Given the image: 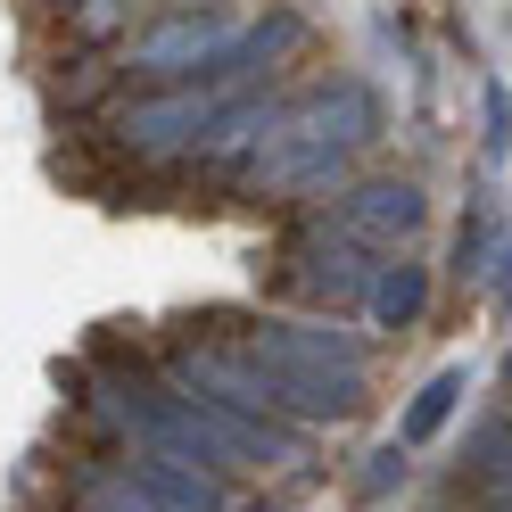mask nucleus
Masks as SVG:
<instances>
[{"instance_id":"nucleus-7","label":"nucleus","mask_w":512,"mask_h":512,"mask_svg":"<svg viewBox=\"0 0 512 512\" xmlns=\"http://www.w3.org/2000/svg\"><path fill=\"white\" fill-rule=\"evenodd\" d=\"M405 479H413L405 446H380V455H372V471H364V496H389V488H405Z\"/></svg>"},{"instance_id":"nucleus-6","label":"nucleus","mask_w":512,"mask_h":512,"mask_svg":"<svg viewBox=\"0 0 512 512\" xmlns=\"http://www.w3.org/2000/svg\"><path fill=\"white\" fill-rule=\"evenodd\" d=\"M488 248H496V223H488V207H471V223L455 232V281H479V273H488Z\"/></svg>"},{"instance_id":"nucleus-9","label":"nucleus","mask_w":512,"mask_h":512,"mask_svg":"<svg viewBox=\"0 0 512 512\" xmlns=\"http://www.w3.org/2000/svg\"><path fill=\"white\" fill-rule=\"evenodd\" d=\"M240 512H281V504H240Z\"/></svg>"},{"instance_id":"nucleus-8","label":"nucleus","mask_w":512,"mask_h":512,"mask_svg":"<svg viewBox=\"0 0 512 512\" xmlns=\"http://www.w3.org/2000/svg\"><path fill=\"white\" fill-rule=\"evenodd\" d=\"M488 290H496V306H512V248H496V265H488Z\"/></svg>"},{"instance_id":"nucleus-5","label":"nucleus","mask_w":512,"mask_h":512,"mask_svg":"<svg viewBox=\"0 0 512 512\" xmlns=\"http://www.w3.org/2000/svg\"><path fill=\"white\" fill-rule=\"evenodd\" d=\"M455 405H463V364H446V372L430 380V389H422V397L405 405V422H397V430H405V446H422V438H438L446 422H455Z\"/></svg>"},{"instance_id":"nucleus-4","label":"nucleus","mask_w":512,"mask_h":512,"mask_svg":"<svg viewBox=\"0 0 512 512\" xmlns=\"http://www.w3.org/2000/svg\"><path fill=\"white\" fill-rule=\"evenodd\" d=\"M422 306H430V273L413 265V256H380V273H372V290H364V314L380 331H413L422 323Z\"/></svg>"},{"instance_id":"nucleus-3","label":"nucleus","mask_w":512,"mask_h":512,"mask_svg":"<svg viewBox=\"0 0 512 512\" xmlns=\"http://www.w3.org/2000/svg\"><path fill=\"white\" fill-rule=\"evenodd\" d=\"M422 215H430V199L413 182H356L339 199V232L364 240V248H380V256H397L413 232H422Z\"/></svg>"},{"instance_id":"nucleus-1","label":"nucleus","mask_w":512,"mask_h":512,"mask_svg":"<svg viewBox=\"0 0 512 512\" xmlns=\"http://www.w3.org/2000/svg\"><path fill=\"white\" fill-rule=\"evenodd\" d=\"M372 273H380V248H364V240H347L339 223H314V232H298V248L281 256V290H290V298H306L314 314L364 306V290H372Z\"/></svg>"},{"instance_id":"nucleus-10","label":"nucleus","mask_w":512,"mask_h":512,"mask_svg":"<svg viewBox=\"0 0 512 512\" xmlns=\"http://www.w3.org/2000/svg\"><path fill=\"white\" fill-rule=\"evenodd\" d=\"M504 389H512V356H504Z\"/></svg>"},{"instance_id":"nucleus-2","label":"nucleus","mask_w":512,"mask_h":512,"mask_svg":"<svg viewBox=\"0 0 512 512\" xmlns=\"http://www.w3.org/2000/svg\"><path fill=\"white\" fill-rule=\"evenodd\" d=\"M240 347L256 364H290V372H364L372 364V347L356 331H339L331 314H273V323H256Z\"/></svg>"}]
</instances>
